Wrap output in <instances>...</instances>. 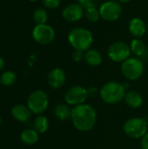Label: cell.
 I'll return each instance as SVG.
<instances>
[{
  "label": "cell",
  "mask_w": 148,
  "mask_h": 149,
  "mask_svg": "<svg viewBox=\"0 0 148 149\" xmlns=\"http://www.w3.org/2000/svg\"><path fill=\"white\" fill-rule=\"evenodd\" d=\"M72 120L75 128L81 132L92 130L97 120V114L92 107L81 104L72 109Z\"/></svg>",
  "instance_id": "obj_1"
},
{
  "label": "cell",
  "mask_w": 148,
  "mask_h": 149,
  "mask_svg": "<svg viewBox=\"0 0 148 149\" xmlns=\"http://www.w3.org/2000/svg\"><path fill=\"white\" fill-rule=\"evenodd\" d=\"M123 128L127 136L140 139L147 133V122L142 118H133L125 123Z\"/></svg>",
  "instance_id": "obj_6"
},
{
  "label": "cell",
  "mask_w": 148,
  "mask_h": 149,
  "mask_svg": "<svg viewBox=\"0 0 148 149\" xmlns=\"http://www.w3.org/2000/svg\"><path fill=\"white\" fill-rule=\"evenodd\" d=\"M84 14L85 9L79 3L66 5L62 11V17L67 22H77L83 17Z\"/></svg>",
  "instance_id": "obj_11"
},
{
  "label": "cell",
  "mask_w": 148,
  "mask_h": 149,
  "mask_svg": "<svg viewBox=\"0 0 148 149\" xmlns=\"http://www.w3.org/2000/svg\"><path fill=\"white\" fill-rule=\"evenodd\" d=\"M141 147L142 149H148V133H147L141 140Z\"/></svg>",
  "instance_id": "obj_27"
},
{
  "label": "cell",
  "mask_w": 148,
  "mask_h": 149,
  "mask_svg": "<svg viewBox=\"0 0 148 149\" xmlns=\"http://www.w3.org/2000/svg\"><path fill=\"white\" fill-rule=\"evenodd\" d=\"M79 3L85 10L90 7L96 6L97 0H79Z\"/></svg>",
  "instance_id": "obj_25"
},
{
  "label": "cell",
  "mask_w": 148,
  "mask_h": 149,
  "mask_svg": "<svg viewBox=\"0 0 148 149\" xmlns=\"http://www.w3.org/2000/svg\"><path fill=\"white\" fill-rule=\"evenodd\" d=\"M126 104L132 108H138L140 107L143 103L142 96L135 91H130L127 92L124 98Z\"/></svg>",
  "instance_id": "obj_16"
},
{
  "label": "cell",
  "mask_w": 148,
  "mask_h": 149,
  "mask_svg": "<svg viewBox=\"0 0 148 149\" xmlns=\"http://www.w3.org/2000/svg\"><path fill=\"white\" fill-rule=\"evenodd\" d=\"M107 54L110 59L114 62H124L127 58H129L131 54V49L126 43L123 41H117L113 43L109 46Z\"/></svg>",
  "instance_id": "obj_8"
},
{
  "label": "cell",
  "mask_w": 148,
  "mask_h": 149,
  "mask_svg": "<svg viewBox=\"0 0 148 149\" xmlns=\"http://www.w3.org/2000/svg\"><path fill=\"white\" fill-rule=\"evenodd\" d=\"M61 0H42L43 4L48 9H56L59 6Z\"/></svg>",
  "instance_id": "obj_24"
},
{
  "label": "cell",
  "mask_w": 148,
  "mask_h": 149,
  "mask_svg": "<svg viewBox=\"0 0 148 149\" xmlns=\"http://www.w3.org/2000/svg\"><path fill=\"white\" fill-rule=\"evenodd\" d=\"M88 97L87 89L80 86H75L70 88L65 95V100L68 105L79 106L84 104Z\"/></svg>",
  "instance_id": "obj_10"
},
{
  "label": "cell",
  "mask_w": 148,
  "mask_h": 149,
  "mask_svg": "<svg viewBox=\"0 0 148 149\" xmlns=\"http://www.w3.org/2000/svg\"><path fill=\"white\" fill-rule=\"evenodd\" d=\"M31 2H36V1H38V0H30Z\"/></svg>",
  "instance_id": "obj_32"
},
{
  "label": "cell",
  "mask_w": 148,
  "mask_h": 149,
  "mask_svg": "<svg viewBox=\"0 0 148 149\" xmlns=\"http://www.w3.org/2000/svg\"><path fill=\"white\" fill-rule=\"evenodd\" d=\"M49 122L46 117L43 115L38 116L33 122V129H35L38 134H44L48 130Z\"/></svg>",
  "instance_id": "obj_20"
},
{
  "label": "cell",
  "mask_w": 148,
  "mask_h": 149,
  "mask_svg": "<svg viewBox=\"0 0 148 149\" xmlns=\"http://www.w3.org/2000/svg\"><path fill=\"white\" fill-rule=\"evenodd\" d=\"M33 39L40 45H48L55 38V31L46 24H37L32 31Z\"/></svg>",
  "instance_id": "obj_9"
},
{
  "label": "cell",
  "mask_w": 148,
  "mask_h": 149,
  "mask_svg": "<svg viewBox=\"0 0 148 149\" xmlns=\"http://www.w3.org/2000/svg\"><path fill=\"white\" fill-rule=\"evenodd\" d=\"M38 133L35 129H25L21 133L20 139L25 145H34L38 141Z\"/></svg>",
  "instance_id": "obj_18"
},
{
  "label": "cell",
  "mask_w": 148,
  "mask_h": 149,
  "mask_svg": "<svg viewBox=\"0 0 148 149\" xmlns=\"http://www.w3.org/2000/svg\"><path fill=\"white\" fill-rule=\"evenodd\" d=\"M2 122H3V120H2V117L0 116V125L2 124Z\"/></svg>",
  "instance_id": "obj_31"
},
{
  "label": "cell",
  "mask_w": 148,
  "mask_h": 149,
  "mask_svg": "<svg viewBox=\"0 0 148 149\" xmlns=\"http://www.w3.org/2000/svg\"><path fill=\"white\" fill-rule=\"evenodd\" d=\"M100 97L107 104H117L124 100L126 95L125 86L119 82H108L100 89Z\"/></svg>",
  "instance_id": "obj_3"
},
{
  "label": "cell",
  "mask_w": 148,
  "mask_h": 149,
  "mask_svg": "<svg viewBox=\"0 0 148 149\" xmlns=\"http://www.w3.org/2000/svg\"><path fill=\"white\" fill-rule=\"evenodd\" d=\"M48 19V15L47 12L43 8H38L37 9L34 13H33V20L37 24H44L46 23Z\"/></svg>",
  "instance_id": "obj_23"
},
{
  "label": "cell",
  "mask_w": 148,
  "mask_h": 149,
  "mask_svg": "<svg viewBox=\"0 0 148 149\" xmlns=\"http://www.w3.org/2000/svg\"><path fill=\"white\" fill-rule=\"evenodd\" d=\"M72 58L76 62H80L85 58V53L83 51L80 50H75L72 53Z\"/></svg>",
  "instance_id": "obj_26"
},
{
  "label": "cell",
  "mask_w": 148,
  "mask_h": 149,
  "mask_svg": "<svg viewBox=\"0 0 148 149\" xmlns=\"http://www.w3.org/2000/svg\"><path fill=\"white\" fill-rule=\"evenodd\" d=\"M85 60L89 65L98 66L102 63V55L94 49H89L85 53Z\"/></svg>",
  "instance_id": "obj_17"
},
{
  "label": "cell",
  "mask_w": 148,
  "mask_h": 149,
  "mask_svg": "<svg viewBox=\"0 0 148 149\" xmlns=\"http://www.w3.org/2000/svg\"><path fill=\"white\" fill-rule=\"evenodd\" d=\"M17 81V75L12 71H5L0 77V84L4 86H11Z\"/></svg>",
  "instance_id": "obj_21"
},
{
  "label": "cell",
  "mask_w": 148,
  "mask_h": 149,
  "mask_svg": "<svg viewBox=\"0 0 148 149\" xmlns=\"http://www.w3.org/2000/svg\"><path fill=\"white\" fill-rule=\"evenodd\" d=\"M144 70V64L138 58H129L121 65V72L124 77L129 80L139 79L142 76Z\"/></svg>",
  "instance_id": "obj_4"
},
{
  "label": "cell",
  "mask_w": 148,
  "mask_h": 149,
  "mask_svg": "<svg viewBox=\"0 0 148 149\" xmlns=\"http://www.w3.org/2000/svg\"><path fill=\"white\" fill-rule=\"evenodd\" d=\"M128 31L132 36L136 38H140L143 37L147 31V26L141 18L133 17L128 24Z\"/></svg>",
  "instance_id": "obj_13"
},
{
  "label": "cell",
  "mask_w": 148,
  "mask_h": 149,
  "mask_svg": "<svg viewBox=\"0 0 148 149\" xmlns=\"http://www.w3.org/2000/svg\"><path fill=\"white\" fill-rule=\"evenodd\" d=\"M99 10L100 17L108 22L116 21L122 14V7L120 2L115 0H109L103 3Z\"/></svg>",
  "instance_id": "obj_7"
},
{
  "label": "cell",
  "mask_w": 148,
  "mask_h": 149,
  "mask_svg": "<svg viewBox=\"0 0 148 149\" xmlns=\"http://www.w3.org/2000/svg\"><path fill=\"white\" fill-rule=\"evenodd\" d=\"M47 81L51 88L58 89L65 83V73L61 68H54L49 72Z\"/></svg>",
  "instance_id": "obj_12"
},
{
  "label": "cell",
  "mask_w": 148,
  "mask_h": 149,
  "mask_svg": "<svg viewBox=\"0 0 148 149\" xmlns=\"http://www.w3.org/2000/svg\"><path fill=\"white\" fill-rule=\"evenodd\" d=\"M131 52H133L138 58H146L147 56V47L146 44L140 38H135L130 45Z\"/></svg>",
  "instance_id": "obj_15"
},
{
  "label": "cell",
  "mask_w": 148,
  "mask_h": 149,
  "mask_svg": "<svg viewBox=\"0 0 148 149\" xmlns=\"http://www.w3.org/2000/svg\"><path fill=\"white\" fill-rule=\"evenodd\" d=\"M131 0H119V2H120V3H128V2H130Z\"/></svg>",
  "instance_id": "obj_30"
},
{
  "label": "cell",
  "mask_w": 148,
  "mask_h": 149,
  "mask_svg": "<svg viewBox=\"0 0 148 149\" xmlns=\"http://www.w3.org/2000/svg\"><path fill=\"white\" fill-rule=\"evenodd\" d=\"M85 18L89 22L95 23L100 17L99 10H98L96 6H93V7H90L88 9H85Z\"/></svg>",
  "instance_id": "obj_22"
},
{
  "label": "cell",
  "mask_w": 148,
  "mask_h": 149,
  "mask_svg": "<svg viewBox=\"0 0 148 149\" xmlns=\"http://www.w3.org/2000/svg\"><path fill=\"white\" fill-rule=\"evenodd\" d=\"M147 33H148V25H147Z\"/></svg>",
  "instance_id": "obj_33"
},
{
  "label": "cell",
  "mask_w": 148,
  "mask_h": 149,
  "mask_svg": "<svg viewBox=\"0 0 148 149\" xmlns=\"http://www.w3.org/2000/svg\"><path fill=\"white\" fill-rule=\"evenodd\" d=\"M4 65H5V62L3 60V58L2 57H0V71H2L3 69Z\"/></svg>",
  "instance_id": "obj_29"
},
{
  "label": "cell",
  "mask_w": 148,
  "mask_h": 149,
  "mask_svg": "<svg viewBox=\"0 0 148 149\" xmlns=\"http://www.w3.org/2000/svg\"><path fill=\"white\" fill-rule=\"evenodd\" d=\"M68 41L74 50L85 52L91 48L93 42V36L89 30L83 27H77L69 32Z\"/></svg>",
  "instance_id": "obj_2"
},
{
  "label": "cell",
  "mask_w": 148,
  "mask_h": 149,
  "mask_svg": "<svg viewBox=\"0 0 148 149\" xmlns=\"http://www.w3.org/2000/svg\"><path fill=\"white\" fill-rule=\"evenodd\" d=\"M147 127H148V121H147Z\"/></svg>",
  "instance_id": "obj_34"
},
{
  "label": "cell",
  "mask_w": 148,
  "mask_h": 149,
  "mask_svg": "<svg viewBox=\"0 0 148 149\" xmlns=\"http://www.w3.org/2000/svg\"><path fill=\"white\" fill-rule=\"evenodd\" d=\"M53 113L60 120H65L72 116V109L65 104H58L55 107Z\"/></svg>",
  "instance_id": "obj_19"
},
{
  "label": "cell",
  "mask_w": 148,
  "mask_h": 149,
  "mask_svg": "<svg viewBox=\"0 0 148 149\" xmlns=\"http://www.w3.org/2000/svg\"><path fill=\"white\" fill-rule=\"evenodd\" d=\"M87 93H88V96L93 97V96H95L98 93V90L95 87H92V88L87 89Z\"/></svg>",
  "instance_id": "obj_28"
},
{
  "label": "cell",
  "mask_w": 148,
  "mask_h": 149,
  "mask_svg": "<svg viewBox=\"0 0 148 149\" xmlns=\"http://www.w3.org/2000/svg\"><path fill=\"white\" fill-rule=\"evenodd\" d=\"M10 113L16 120L20 122H27L30 120L32 113L27 106L17 104L11 108Z\"/></svg>",
  "instance_id": "obj_14"
},
{
  "label": "cell",
  "mask_w": 148,
  "mask_h": 149,
  "mask_svg": "<svg viewBox=\"0 0 148 149\" xmlns=\"http://www.w3.org/2000/svg\"><path fill=\"white\" fill-rule=\"evenodd\" d=\"M48 95L42 90L32 92L27 99V107L34 114L43 113L48 107Z\"/></svg>",
  "instance_id": "obj_5"
}]
</instances>
